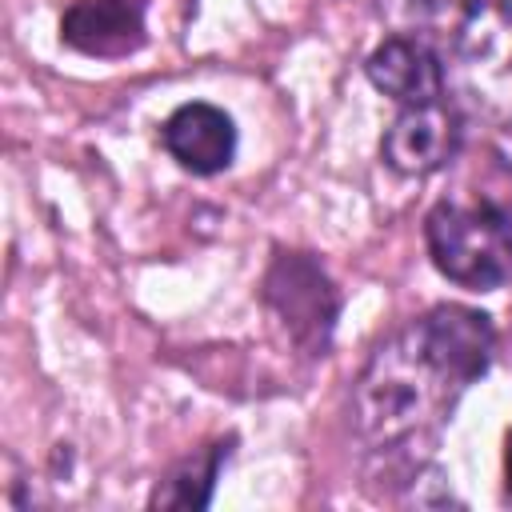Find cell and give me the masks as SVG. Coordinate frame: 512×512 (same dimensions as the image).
Wrapping results in <instances>:
<instances>
[{
    "instance_id": "obj_1",
    "label": "cell",
    "mask_w": 512,
    "mask_h": 512,
    "mask_svg": "<svg viewBox=\"0 0 512 512\" xmlns=\"http://www.w3.org/2000/svg\"><path fill=\"white\" fill-rule=\"evenodd\" d=\"M496 324L468 304H432L392 328L348 392L352 436L368 460L420 472L436 452L460 396L492 368Z\"/></svg>"
},
{
    "instance_id": "obj_2",
    "label": "cell",
    "mask_w": 512,
    "mask_h": 512,
    "mask_svg": "<svg viewBox=\"0 0 512 512\" xmlns=\"http://www.w3.org/2000/svg\"><path fill=\"white\" fill-rule=\"evenodd\" d=\"M448 96L492 128H512V0H464L440 44Z\"/></svg>"
},
{
    "instance_id": "obj_3",
    "label": "cell",
    "mask_w": 512,
    "mask_h": 512,
    "mask_svg": "<svg viewBox=\"0 0 512 512\" xmlns=\"http://www.w3.org/2000/svg\"><path fill=\"white\" fill-rule=\"evenodd\" d=\"M424 248L432 268L468 292L512 280V216L492 200H436L424 216Z\"/></svg>"
},
{
    "instance_id": "obj_4",
    "label": "cell",
    "mask_w": 512,
    "mask_h": 512,
    "mask_svg": "<svg viewBox=\"0 0 512 512\" xmlns=\"http://www.w3.org/2000/svg\"><path fill=\"white\" fill-rule=\"evenodd\" d=\"M260 300L304 356H328L340 320V288L312 252L276 248L260 280Z\"/></svg>"
},
{
    "instance_id": "obj_5",
    "label": "cell",
    "mask_w": 512,
    "mask_h": 512,
    "mask_svg": "<svg viewBox=\"0 0 512 512\" xmlns=\"http://www.w3.org/2000/svg\"><path fill=\"white\" fill-rule=\"evenodd\" d=\"M464 144V108L452 96L404 104L380 136V160L396 176H432L456 160Z\"/></svg>"
},
{
    "instance_id": "obj_6",
    "label": "cell",
    "mask_w": 512,
    "mask_h": 512,
    "mask_svg": "<svg viewBox=\"0 0 512 512\" xmlns=\"http://www.w3.org/2000/svg\"><path fill=\"white\" fill-rule=\"evenodd\" d=\"M60 40L92 60H124L148 40V0H72L60 16Z\"/></svg>"
},
{
    "instance_id": "obj_7",
    "label": "cell",
    "mask_w": 512,
    "mask_h": 512,
    "mask_svg": "<svg viewBox=\"0 0 512 512\" xmlns=\"http://www.w3.org/2000/svg\"><path fill=\"white\" fill-rule=\"evenodd\" d=\"M160 144L164 152L192 176H216L224 168H232L236 160V120L208 104V100H188L180 108L168 112V120L160 124Z\"/></svg>"
},
{
    "instance_id": "obj_8",
    "label": "cell",
    "mask_w": 512,
    "mask_h": 512,
    "mask_svg": "<svg viewBox=\"0 0 512 512\" xmlns=\"http://www.w3.org/2000/svg\"><path fill=\"white\" fill-rule=\"evenodd\" d=\"M364 76L372 80L376 92L392 96L400 108L448 96L440 48L424 36H388V40H380L364 60Z\"/></svg>"
},
{
    "instance_id": "obj_9",
    "label": "cell",
    "mask_w": 512,
    "mask_h": 512,
    "mask_svg": "<svg viewBox=\"0 0 512 512\" xmlns=\"http://www.w3.org/2000/svg\"><path fill=\"white\" fill-rule=\"evenodd\" d=\"M232 448H236V436H220V440H212V444L180 456L156 480V488L148 496V508H192V512L196 508H208L212 496H216V480H220Z\"/></svg>"
},
{
    "instance_id": "obj_10",
    "label": "cell",
    "mask_w": 512,
    "mask_h": 512,
    "mask_svg": "<svg viewBox=\"0 0 512 512\" xmlns=\"http://www.w3.org/2000/svg\"><path fill=\"white\" fill-rule=\"evenodd\" d=\"M504 496L512 500V428L504 436Z\"/></svg>"
}]
</instances>
